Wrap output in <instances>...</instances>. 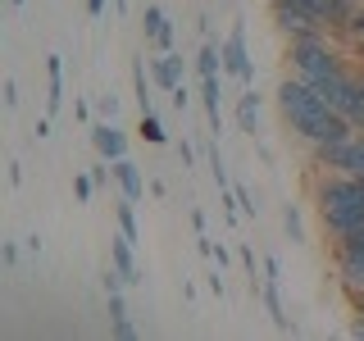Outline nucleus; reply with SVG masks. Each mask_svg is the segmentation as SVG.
<instances>
[{"label":"nucleus","instance_id":"1a4fd4ad","mask_svg":"<svg viewBox=\"0 0 364 341\" xmlns=\"http://www.w3.org/2000/svg\"><path fill=\"white\" fill-rule=\"evenodd\" d=\"M141 28H146V41H155L159 50H168V45H173V23L164 18V9H159V5H146Z\"/></svg>","mask_w":364,"mask_h":341},{"label":"nucleus","instance_id":"412c9836","mask_svg":"<svg viewBox=\"0 0 364 341\" xmlns=\"http://www.w3.org/2000/svg\"><path fill=\"white\" fill-rule=\"evenodd\" d=\"M237 255H242V264L250 269V287H255V250H250V246H237Z\"/></svg>","mask_w":364,"mask_h":341},{"label":"nucleus","instance_id":"39448f33","mask_svg":"<svg viewBox=\"0 0 364 341\" xmlns=\"http://www.w3.org/2000/svg\"><path fill=\"white\" fill-rule=\"evenodd\" d=\"M318 164L328 173H350V178H364V132L346 136V141H333V146H318Z\"/></svg>","mask_w":364,"mask_h":341},{"label":"nucleus","instance_id":"6e6552de","mask_svg":"<svg viewBox=\"0 0 364 341\" xmlns=\"http://www.w3.org/2000/svg\"><path fill=\"white\" fill-rule=\"evenodd\" d=\"M91 141H96V151H100L105 164H119V159L128 155V136H123V128H114V119L96 123V128H91Z\"/></svg>","mask_w":364,"mask_h":341},{"label":"nucleus","instance_id":"20e7f679","mask_svg":"<svg viewBox=\"0 0 364 341\" xmlns=\"http://www.w3.org/2000/svg\"><path fill=\"white\" fill-rule=\"evenodd\" d=\"M337 246V278H341V287H346L350 296H364V227H355L350 237H341Z\"/></svg>","mask_w":364,"mask_h":341},{"label":"nucleus","instance_id":"2eb2a0df","mask_svg":"<svg viewBox=\"0 0 364 341\" xmlns=\"http://www.w3.org/2000/svg\"><path fill=\"white\" fill-rule=\"evenodd\" d=\"M237 123H242V132H259V96L255 91H246L237 100Z\"/></svg>","mask_w":364,"mask_h":341},{"label":"nucleus","instance_id":"f03ea898","mask_svg":"<svg viewBox=\"0 0 364 341\" xmlns=\"http://www.w3.org/2000/svg\"><path fill=\"white\" fill-rule=\"evenodd\" d=\"M314 205H318V219H323V227H328L333 242L350 237L355 227H364V178L328 173L314 187Z\"/></svg>","mask_w":364,"mask_h":341},{"label":"nucleus","instance_id":"cd10ccee","mask_svg":"<svg viewBox=\"0 0 364 341\" xmlns=\"http://www.w3.org/2000/svg\"><path fill=\"white\" fill-rule=\"evenodd\" d=\"M360 100H364V77H360Z\"/></svg>","mask_w":364,"mask_h":341},{"label":"nucleus","instance_id":"9b49d317","mask_svg":"<svg viewBox=\"0 0 364 341\" xmlns=\"http://www.w3.org/2000/svg\"><path fill=\"white\" fill-rule=\"evenodd\" d=\"M105 301H109V323H114V337L132 341V337H136V323L128 318V305H123V287H105Z\"/></svg>","mask_w":364,"mask_h":341},{"label":"nucleus","instance_id":"c85d7f7f","mask_svg":"<svg viewBox=\"0 0 364 341\" xmlns=\"http://www.w3.org/2000/svg\"><path fill=\"white\" fill-rule=\"evenodd\" d=\"M14 5H23V0H14Z\"/></svg>","mask_w":364,"mask_h":341},{"label":"nucleus","instance_id":"bb28decb","mask_svg":"<svg viewBox=\"0 0 364 341\" xmlns=\"http://www.w3.org/2000/svg\"><path fill=\"white\" fill-rule=\"evenodd\" d=\"M87 14H105V0H87Z\"/></svg>","mask_w":364,"mask_h":341},{"label":"nucleus","instance_id":"f257e3e1","mask_svg":"<svg viewBox=\"0 0 364 341\" xmlns=\"http://www.w3.org/2000/svg\"><path fill=\"white\" fill-rule=\"evenodd\" d=\"M278 109H282V119L291 123V132L301 136V141H310L314 151L318 146H333V141H346V136L360 132L355 123H350L346 114H337L305 77H287V82L278 87Z\"/></svg>","mask_w":364,"mask_h":341},{"label":"nucleus","instance_id":"dca6fc26","mask_svg":"<svg viewBox=\"0 0 364 341\" xmlns=\"http://www.w3.org/2000/svg\"><path fill=\"white\" fill-rule=\"evenodd\" d=\"M46 73H50V109H60V91H64V60L60 55L46 60Z\"/></svg>","mask_w":364,"mask_h":341},{"label":"nucleus","instance_id":"5701e85b","mask_svg":"<svg viewBox=\"0 0 364 341\" xmlns=\"http://www.w3.org/2000/svg\"><path fill=\"white\" fill-rule=\"evenodd\" d=\"M237 205H242V214H255V200H250L246 187H237Z\"/></svg>","mask_w":364,"mask_h":341},{"label":"nucleus","instance_id":"393cba45","mask_svg":"<svg viewBox=\"0 0 364 341\" xmlns=\"http://www.w3.org/2000/svg\"><path fill=\"white\" fill-rule=\"evenodd\" d=\"M100 109H105V119H114V109H119V100H114V96H100Z\"/></svg>","mask_w":364,"mask_h":341},{"label":"nucleus","instance_id":"423d86ee","mask_svg":"<svg viewBox=\"0 0 364 341\" xmlns=\"http://www.w3.org/2000/svg\"><path fill=\"white\" fill-rule=\"evenodd\" d=\"M273 23H278V32L287 41H301V37H318V23H314V14L301 5V0H273Z\"/></svg>","mask_w":364,"mask_h":341},{"label":"nucleus","instance_id":"f8f14e48","mask_svg":"<svg viewBox=\"0 0 364 341\" xmlns=\"http://www.w3.org/2000/svg\"><path fill=\"white\" fill-rule=\"evenodd\" d=\"M114 182H119V191H123L128 200H141V196H146V178H141V168H136L128 155L114 164Z\"/></svg>","mask_w":364,"mask_h":341},{"label":"nucleus","instance_id":"0eeeda50","mask_svg":"<svg viewBox=\"0 0 364 341\" xmlns=\"http://www.w3.org/2000/svg\"><path fill=\"white\" fill-rule=\"evenodd\" d=\"M223 68L237 77V82H255V68H250V55H246V28L237 23L232 32H228V41H223Z\"/></svg>","mask_w":364,"mask_h":341},{"label":"nucleus","instance_id":"4be33fe9","mask_svg":"<svg viewBox=\"0 0 364 341\" xmlns=\"http://www.w3.org/2000/svg\"><path fill=\"white\" fill-rule=\"evenodd\" d=\"M282 223H287V232L296 237V242H301V214H296V210H287V214H282Z\"/></svg>","mask_w":364,"mask_h":341},{"label":"nucleus","instance_id":"f3484780","mask_svg":"<svg viewBox=\"0 0 364 341\" xmlns=\"http://www.w3.org/2000/svg\"><path fill=\"white\" fill-rule=\"evenodd\" d=\"M141 136H146L151 146H164V128H159L155 109H146V114H141Z\"/></svg>","mask_w":364,"mask_h":341},{"label":"nucleus","instance_id":"6ab92c4d","mask_svg":"<svg viewBox=\"0 0 364 341\" xmlns=\"http://www.w3.org/2000/svg\"><path fill=\"white\" fill-rule=\"evenodd\" d=\"M346 37H350V41H355L360 50H364V5L355 9V14H350V23H346Z\"/></svg>","mask_w":364,"mask_h":341},{"label":"nucleus","instance_id":"9d476101","mask_svg":"<svg viewBox=\"0 0 364 341\" xmlns=\"http://www.w3.org/2000/svg\"><path fill=\"white\" fill-rule=\"evenodd\" d=\"M264 305H269V314H273V323L287 332V310H282V296H278V259H264Z\"/></svg>","mask_w":364,"mask_h":341},{"label":"nucleus","instance_id":"aec40b11","mask_svg":"<svg viewBox=\"0 0 364 341\" xmlns=\"http://www.w3.org/2000/svg\"><path fill=\"white\" fill-rule=\"evenodd\" d=\"M73 191H77V200H82V205H87V200H91V191H96V178H87V173H77V178H73Z\"/></svg>","mask_w":364,"mask_h":341},{"label":"nucleus","instance_id":"b1692460","mask_svg":"<svg viewBox=\"0 0 364 341\" xmlns=\"http://www.w3.org/2000/svg\"><path fill=\"white\" fill-rule=\"evenodd\" d=\"M5 105H9V109L18 105V87H14V82H5Z\"/></svg>","mask_w":364,"mask_h":341},{"label":"nucleus","instance_id":"4468645a","mask_svg":"<svg viewBox=\"0 0 364 341\" xmlns=\"http://www.w3.org/2000/svg\"><path fill=\"white\" fill-rule=\"evenodd\" d=\"M109 259H114V269H119L128 282H141V273H136V264H132V242H128V237L109 242Z\"/></svg>","mask_w":364,"mask_h":341},{"label":"nucleus","instance_id":"a878e982","mask_svg":"<svg viewBox=\"0 0 364 341\" xmlns=\"http://www.w3.org/2000/svg\"><path fill=\"white\" fill-rule=\"evenodd\" d=\"M350 337H355V341H364V314L355 318V323H350Z\"/></svg>","mask_w":364,"mask_h":341},{"label":"nucleus","instance_id":"ddd939ff","mask_svg":"<svg viewBox=\"0 0 364 341\" xmlns=\"http://www.w3.org/2000/svg\"><path fill=\"white\" fill-rule=\"evenodd\" d=\"M155 82L173 96V91L182 87V55H168V50L159 55V60H155Z\"/></svg>","mask_w":364,"mask_h":341},{"label":"nucleus","instance_id":"a211bd4d","mask_svg":"<svg viewBox=\"0 0 364 341\" xmlns=\"http://www.w3.org/2000/svg\"><path fill=\"white\" fill-rule=\"evenodd\" d=\"M132 205L136 200H128V196H123V205H119V227H123L128 242H136V214H132Z\"/></svg>","mask_w":364,"mask_h":341},{"label":"nucleus","instance_id":"7ed1b4c3","mask_svg":"<svg viewBox=\"0 0 364 341\" xmlns=\"http://www.w3.org/2000/svg\"><path fill=\"white\" fill-rule=\"evenodd\" d=\"M291 68L296 77H305V82H318V77H333V73H346V64H341V55L328 45V37L318 32V37H301L291 41Z\"/></svg>","mask_w":364,"mask_h":341}]
</instances>
